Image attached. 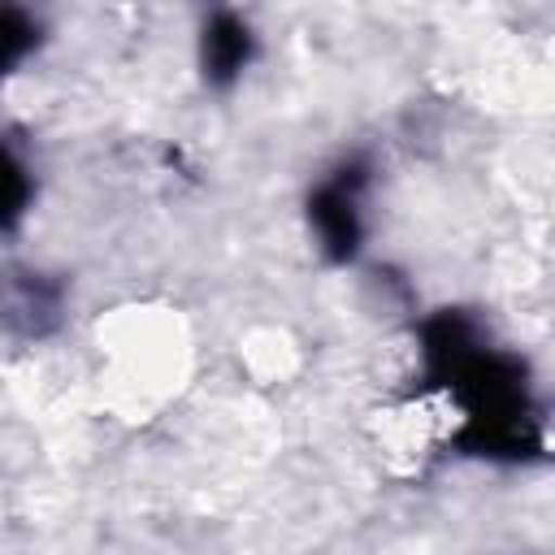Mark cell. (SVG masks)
<instances>
[{"instance_id": "3957f363", "label": "cell", "mask_w": 555, "mask_h": 555, "mask_svg": "<svg viewBox=\"0 0 555 555\" xmlns=\"http://www.w3.org/2000/svg\"><path fill=\"white\" fill-rule=\"evenodd\" d=\"M0 321L22 338H43L61 321V286L39 269L0 273Z\"/></svg>"}, {"instance_id": "7a4b0ae2", "label": "cell", "mask_w": 555, "mask_h": 555, "mask_svg": "<svg viewBox=\"0 0 555 555\" xmlns=\"http://www.w3.org/2000/svg\"><path fill=\"white\" fill-rule=\"evenodd\" d=\"M364 186H369V173L356 160H347L330 178H321L308 195V225H312L317 243L325 247V256H334V260H351L360 251Z\"/></svg>"}, {"instance_id": "6da1fadb", "label": "cell", "mask_w": 555, "mask_h": 555, "mask_svg": "<svg viewBox=\"0 0 555 555\" xmlns=\"http://www.w3.org/2000/svg\"><path fill=\"white\" fill-rule=\"evenodd\" d=\"M421 356L429 382L460 408L455 442L468 455L525 460L542 447L525 360L494 347L473 317L451 308L429 317L421 330Z\"/></svg>"}, {"instance_id": "5b68a950", "label": "cell", "mask_w": 555, "mask_h": 555, "mask_svg": "<svg viewBox=\"0 0 555 555\" xmlns=\"http://www.w3.org/2000/svg\"><path fill=\"white\" fill-rule=\"evenodd\" d=\"M30 169L22 165V156L0 139V230H13L30 204Z\"/></svg>"}, {"instance_id": "8992f818", "label": "cell", "mask_w": 555, "mask_h": 555, "mask_svg": "<svg viewBox=\"0 0 555 555\" xmlns=\"http://www.w3.org/2000/svg\"><path fill=\"white\" fill-rule=\"evenodd\" d=\"M39 43V22L26 9L0 4V82L4 74H13V65H22Z\"/></svg>"}, {"instance_id": "277c9868", "label": "cell", "mask_w": 555, "mask_h": 555, "mask_svg": "<svg viewBox=\"0 0 555 555\" xmlns=\"http://www.w3.org/2000/svg\"><path fill=\"white\" fill-rule=\"evenodd\" d=\"M251 48H256V35H251V26L238 13H230V9L212 13L204 22V30H199V69H204V82L208 87H230L247 69Z\"/></svg>"}]
</instances>
